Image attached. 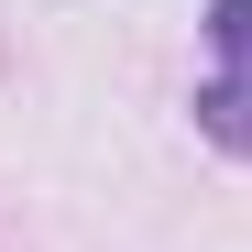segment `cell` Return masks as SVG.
Segmentation results:
<instances>
[{
    "mask_svg": "<svg viewBox=\"0 0 252 252\" xmlns=\"http://www.w3.org/2000/svg\"><path fill=\"white\" fill-rule=\"evenodd\" d=\"M197 132L252 164V0H208V77H197Z\"/></svg>",
    "mask_w": 252,
    "mask_h": 252,
    "instance_id": "obj_1",
    "label": "cell"
}]
</instances>
